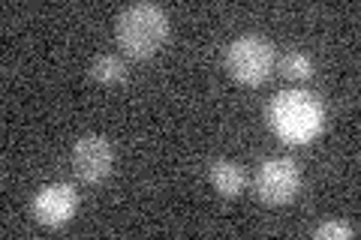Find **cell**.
I'll list each match as a JSON object with an SVG mask.
<instances>
[{
    "label": "cell",
    "instance_id": "1",
    "mask_svg": "<svg viewBox=\"0 0 361 240\" xmlns=\"http://www.w3.org/2000/svg\"><path fill=\"white\" fill-rule=\"evenodd\" d=\"M268 127L286 144H307L325 130V108L313 94L283 90L268 106Z\"/></svg>",
    "mask_w": 361,
    "mask_h": 240
},
{
    "label": "cell",
    "instance_id": "2",
    "mask_svg": "<svg viewBox=\"0 0 361 240\" xmlns=\"http://www.w3.org/2000/svg\"><path fill=\"white\" fill-rule=\"evenodd\" d=\"M118 45L135 61H148L169 39V15L157 4H133L115 21Z\"/></svg>",
    "mask_w": 361,
    "mask_h": 240
},
{
    "label": "cell",
    "instance_id": "3",
    "mask_svg": "<svg viewBox=\"0 0 361 240\" xmlns=\"http://www.w3.org/2000/svg\"><path fill=\"white\" fill-rule=\"evenodd\" d=\"M274 45L259 33H244V37L232 39L226 49V72H229L238 84L256 87L274 72Z\"/></svg>",
    "mask_w": 361,
    "mask_h": 240
},
{
    "label": "cell",
    "instance_id": "4",
    "mask_svg": "<svg viewBox=\"0 0 361 240\" xmlns=\"http://www.w3.org/2000/svg\"><path fill=\"white\" fill-rule=\"evenodd\" d=\"M301 189V168L292 156H271L256 171V196L271 208L289 204Z\"/></svg>",
    "mask_w": 361,
    "mask_h": 240
},
{
    "label": "cell",
    "instance_id": "5",
    "mask_svg": "<svg viewBox=\"0 0 361 240\" xmlns=\"http://www.w3.org/2000/svg\"><path fill=\"white\" fill-rule=\"evenodd\" d=\"M111 168H115V147L103 135H85L73 147V171L75 177L87 187H97L109 180Z\"/></svg>",
    "mask_w": 361,
    "mask_h": 240
},
{
    "label": "cell",
    "instance_id": "6",
    "mask_svg": "<svg viewBox=\"0 0 361 240\" xmlns=\"http://www.w3.org/2000/svg\"><path fill=\"white\" fill-rule=\"evenodd\" d=\"M78 210V192L70 184H49L33 196L30 213L33 220L45 228H61L75 216Z\"/></svg>",
    "mask_w": 361,
    "mask_h": 240
},
{
    "label": "cell",
    "instance_id": "7",
    "mask_svg": "<svg viewBox=\"0 0 361 240\" xmlns=\"http://www.w3.org/2000/svg\"><path fill=\"white\" fill-rule=\"evenodd\" d=\"M208 177H211V187L217 189L223 198H238L247 187L244 168L238 163H232V159H214L208 168Z\"/></svg>",
    "mask_w": 361,
    "mask_h": 240
},
{
    "label": "cell",
    "instance_id": "8",
    "mask_svg": "<svg viewBox=\"0 0 361 240\" xmlns=\"http://www.w3.org/2000/svg\"><path fill=\"white\" fill-rule=\"evenodd\" d=\"M90 78L97 84H106V87H115L127 82V63L121 61L118 54H99L94 63H90Z\"/></svg>",
    "mask_w": 361,
    "mask_h": 240
},
{
    "label": "cell",
    "instance_id": "9",
    "mask_svg": "<svg viewBox=\"0 0 361 240\" xmlns=\"http://www.w3.org/2000/svg\"><path fill=\"white\" fill-rule=\"evenodd\" d=\"M280 72H283L289 82H307L313 75V61L301 51H286L280 57Z\"/></svg>",
    "mask_w": 361,
    "mask_h": 240
},
{
    "label": "cell",
    "instance_id": "10",
    "mask_svg": "<svg viewBox=\"0 0 361 240\" xmlns=\"http://www.w3.org/2000/svg\"><path fill=\"white\" fill-rule=\"evenodd\" d=\"M313 237L316 240H349V237H355V228L349 222H322V225H316Z\"/></svg>",
    "mask_w": 361,
    "mask_h": 240
}]
</instances>
